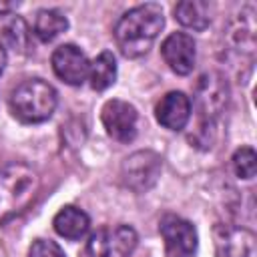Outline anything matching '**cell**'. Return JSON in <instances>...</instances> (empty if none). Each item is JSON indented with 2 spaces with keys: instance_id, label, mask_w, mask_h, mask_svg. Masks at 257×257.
Returning a JSON list of instances; mask_svg holds the SVG:
<instances>
[{
  "instance_id": "1",
  "label": "cell",
  "mask_w": 257,
  "mask_h": 257,
  "mask_svg": "<svg viewBox=\"0 0 257 257\" xmlns=\"http://www.w3.org/2000/svg\"><path fill=\"white\" fill-rule=\"evenodd\" d=\"M165 26V14L161 4L147 2L126 10L116 26H114V40L122 56L139 58L147 54L157 40L159 32Z\"/></svg>"
},
{
  "instance_id": "2",
  "label": "cell",
  "mask_w": 257,
  "mask_h": 257,
  "mask_svg": "<svg viewBox=\"0 0 257 257\" xmlns=\"http://www.w3.org/2000/svg\"><path fill=\"white\" fill-rule=\"evenodd\" d=\"M38 175L24 163H8L0 167V223L24 213L36 199Z\"/></svg>"
},
{
  "instance_id": "3",
  "label": "cell",
  "mask_w": 257,
  "mask_h": 257,
  "mask_svg": "<svg viewBox=\"0 0 257 257\" xmlns=\"http://www.w3.org/2000/svg\"><path fill=\"white\" fill-rule=\"evenodd\" d=\"M229 98V88L225 78L219 72H205L199 76L197 88H195V104L199 110V126L195 137H191V141H195V145L207 149L211 147V137L209 133H213L215 120L217 116L223 112L225 104Z\"/></svg>"
},
{
  "instance_id": "4",
  "label": "cell",
  "mask_w": 257,
  "mask_h": 257,
  "mask_svg": "<svg viewBox=\"0 0 257 257\" xmlns=\"http://www.w3.org/2000/svg\"><path fill=\"white\" fill-rule=\"evenodd\" d=\"M58 94L52 84L42 78H28L10 92V110L20 122H42L52 116Z\"/></svg>"
},
{
  "instance_id": "5",
  "label": "cell",
  "mask_w": 257,
  "mask_h": 257,
  "mask_svg": "<svg viewBox=\"0 0 257 257\" xmlns=\"http://www.w3.org/2000/svg\"><path fill=\"white\" fill-rule=\"evenodd\" d=\"M139 235L128 225L100 227L90 235L86 251L90 257H131L137 249Z\"/></svg>"
},
{
  "instance_id": "6",
  "label": "cell",
  "mask_w": 257,
  "mask_h": 257,
  "mask_svg": "<svg viewBox=\"0 0 257 257\" xmlns=\"http://www.w3.org/2000/svg\"><path fill=\"white\" fill-rule=\"evenodd\" d=\"M163 159L155 151H137L124 159L120 175L128 189H133L135 193H145L157 183Z\"/></svg>"
},
{
  "instance_id": "7",
  "label": "cell",
  "mask_w": 257,
  "mask_h": 257,
  "mask_svg": "<svg viewBox=\"0 0 257 257\" xmlns=\"http://www.w3.org/2000/svg\"><path fill=\"white\" fill-rule=\"evenodd\" d=\"M167 257H193L197 251V229L183 217L165 215L159 223Z\"/></svg>"
},
{
  "instance_id": "8",
  "label": "cell",
  "mask_w": 257,
  "mask_h": 257,
  "mask_svg": "<svg viewBox=\"0 0 257 257\" xmlns=\"http://www.w3.org/2000/svg\"><path fill=\"white\" fill-rule=\"evenodd\" d=\"M102 126L106 128V135L118 143H131L137 137V122H139V112L137 108L126 102L112 98L104 102L102 112Z\"/></svg>"
},
{
  "instance_id": "9",
  "label": "cell",
  "mask_w": 257,
  "mask_h": 257,
  "mask_svg": "<svg viewBox=\"0 0 257 257\" xmlns=\"http://www.w3.org/2000/svg\"><path fill=\"white\" fill-rule=\"evenodd\" d=\"M52 70L54 74L66 82V84H72V86H78L86 80L88 76V58L86 54L74 46V44H60L54 52H52Z\"/></svg>"
},
{
  "instance_id": "10",
  "label": "cell",
  "mask_w": 257,
  "mask_h": 257,
  "mask_svg": "<svg viewBox=\"0 0 257 257\" xmlns=\"http://www.w3.org/2000/svg\"><path fill=\"white\" fill-rule=\"evenodd\" d=\"M253 241L255 235L241 225L217 223L213 227V245L217 257H249Z\"/></svg>"
},
{
  "instance_id": "11",
  "label": "cell",
  "mask_w": 257,
  "mask_h": 257,
  "mask_svg": "<svg viewBox=\"0 0 257 257\" xmlns=\"http://www.w3.org/2000/svg\"><path fill=\"white\" fill-rule=\"evenodd\" d=\"M161 54L173 72L185 76L195 66V58H197L195 40L187 32H173L163 40Z\"/></svg>"
},
{
  "instance_id": "12",
  "label": "cell",
  "mask_w": 257,
  "mask_h": 257,
  "mask_svg": "<svg viewBox=\"0 0 257 257\" xmlns=\"http://www.w3.org/2000/svg\"><path fill=\"white\" fill-rule=\"evenodd\" d=\"M155 116L165 128L183 131L191 118V98L181 90H171L157 102Z\"/></svg>"
},
{
  "instance_id": "13",
  "label": "cell",
  "mask_w": 257,
  "mask_h": 257,
  "mask_svg": "<svg viewBox=\"0 0 257 257\" xmlns=\"http://www.w3.org/2000/svg\"><path fill=\"white\" fill-rule=\"evenodd\" d=\"M52 225H54V231L64 237V239H70V241H78L82 239L88 229H90V219L88 215L78 209V207H62L54 219H52Z\"/></svg>"
},
{
  "instance_id": "14",
  "label": "cell",
  "mask_w": 257,
  "mask_h": 257,
  "mask_svg": "<svg viewBox=\"0 0 257 257\" xmlns=\"http://www.w3.org/2000/svg\"><path fill=\"white\" fill-rule=\"evenodd\" d=\"M68 28V20L60 10L42 8L34 18V36L42 42H50Z\"/></svg>"
},
{
  "instance_id": "15",
  "label": "cell",
  "mask_w": 257,
  "mask_h": 257,
  "mask_svg": "<svg viewBox=\"0 0 257 257\" xmlns=\"http://www.w3.org/2000/svg\"><path fill=\"white\" fill-rule=\"evenodd\" d=\"M175 18L191 30H205L211 22L209 6L201 0H183L175 6Z\"/></svg>"
},
{
  "instance_id": "16",
  "label": "cell",
  "mask_w": 257,
  "mask_h": 257,
  "mask_svg": "<svg viewBox=\"0 0 257 257\" xmlns=\"http://www.w3.org/2000/svg\"><path fill=\"white\" fill-rule=\"evenodd\" d=\"M88 80L94 90H104L116 80V60L110 50H102L88 66Z\"/></svg>"
},
{
  "instance_id": "17",
  "label": "cell",
  "mask_w": 257,
  "mask_h": 257,
  "mask_svg": "<svg viewBox=\"0 0 257 257\" xmlns=\"http://www.w3.org/2000/svg\"><path fill=\"white\" fill-rule=\"evenodd\" d=\"M231 165L239 179H253L257 171V155L251 147H241L233 153Z\"/></svg>"
},
{
  "instance_id": "18",
  "label": "cell",
  "mask_w": 257,
  "mask_h": 257,
  "mask_svg": "<svg viewBox=\"0 0 257 257\" xmlns=\"http://www.w3.org/2000/svg\"><path fill=\"white\" fill-rule=\"evenodd\" d=\"M4 38L8 40V44L18 50V52H24L26 46H28V38H30V32H28V26L22 18H12L6 26H4Z\"/></svg>"
},
{
  "instance_id": "19",
  "label": "cell",
  "mask_w": 257,
  "mask_h": 257,
  "mask_svg": "<svg viewBox=\"0 0 257 257\" xmlns=\"http://www.w3.org/2000/svg\"><path fill=\"white\" fill-rule=\"evenodd\" d=\"M28 257H64V251L50 239H36L28 251Z\"/></svg>"
},
{
  "instance_id": "20",
  "label": "cell",
  "mask_w": 257,
  "mask_h": 257,
  "mask_svg": "<svg viewBox=\"0 0 257 257\" xmlns=\"http://www.w3.org/2000/svg\"><path fill=\"white\" fill-rule=\"evenodd\" d=\"M18 8V2H0V14H8Z\"/></svg>"
},
{
  "instance_id": "21",
  "label": "cell",
  "mask_w": 257,
  "mask_h": 257,
  "mask_svg": "<svg viewBox=\"0 0 257 257\" xmlns=\"http://www.w3.org/2000/svg\"><path fill=\"white\" fill-rule=\"evenodd\" d=\"M6 48H4V44L0 42V74H2V70H4V66H6Z\"/></svg>"
}]
</instances>
